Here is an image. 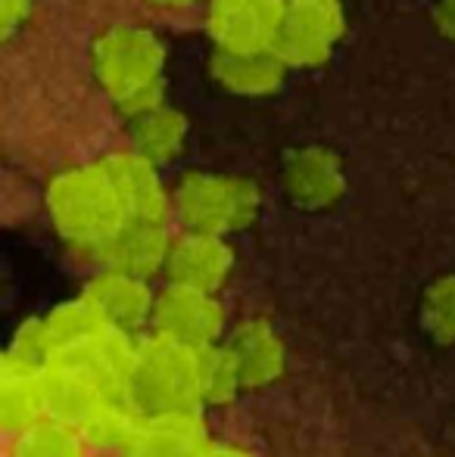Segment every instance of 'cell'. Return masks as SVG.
<instances>
[{
  "instance_id": "1",
  "label": "cell",
  "mask_w": 455,
  "mask_h": 457,
  "mask_svg": "<svg viewBox=\"0 0 455 457\" xmlns=\"http://www.w3.org/2000/svg\"><path fill=\"white\" fill-rule=\"evenodd\" d=\"M165 44L144 25H110L91 47L97 85L125 119L165 103Z\"/></svg>"
},
{
  "instance_id": "2",
  "label": "cell",
  "mask_w": 455,
  "mask_h": 457,
  "mask_svg": "<svg viewBox=\"0 0 455 457\" xmlns=\"http://www.w3.org/2000/svg\"><path fill=\"white\" fill-rule=\"evenodd\" d=\"M44 205L54 230L75 249L94 255L125 224L128 212L104 162L72 165L54 175L44 193Z\"/></svg>"
},
{
  "instance_id": "3",
  "label": "cell",
  "mask_w": 455,
  "mask_h": 457,
  "mask_svg": "<svg viewBox=\"0 0 455 457\" xmlns=\"http://www.w3.org/2000/svg\"><path fill=\"white\" fill-rule=\"evenodd\" d=\"M125 398L144 417L200 414L203 398L197 349H188L159 333L138 339Z\"/></svg>"
},
{
  "instance_id": "4",
  "label": "cell",
  "mask_w": 455,
  "mask_h": 457,
  "mask_svg": "<svg viewBox=\"0 0 455 457\" xmlns=\"http://www.w3.org/2000/svg\"><path fill=\"white\" fill-rule=\"evenodd\" d=\"M178 221L184 230L231 237L247 230L259 218L262 190L256 181L219 171H184L172 193Z\"/></svg>"
},
{
  "instance_id": "5",
  "label": "cell",
  "mask_w": 455,
  "mask_h": 457,
  "mask_svg": "<svg viewBox=\"0 0 455 457\" xmlns=\"http://www.w3.org/2000/svg\"><path fill=\"white\" fill-rule=\"evenodd\" d=\"M343 35V0H287L274 50L291 69H316L331 60Z\"/></svg>"
},
{
  "instance_id": "6",
  "label": "cell",
  "mask_w": 455,
  "mask_h": 457,
  "mask_svg": "<svg viewBox=\"0 0 455 457\" xmlns=\"http://www.w3.org/2000/svg\"><path fill=\"white\" fill-rule=\"evenodd\" d=\"M150 327L159 337H169L175 343L188 345V349L200 352L222 343V337H225V308L215 299V293L165 283V289L156 293Z\"/></svg>"
},
{
  "instance_id": "7",
  "label": "cell",
  "mask_w": 455,
  "mask_h": 457,
  "mask_svg": "<svg viewBox=\"0 0 455 457\" xmlns=\"http://www.w3.org/2000/svg\"><path fill=\"white\" fill-rule=\"evenodd\" d=\"M281 181L284 193L297 209L303 212H324L334 209L346 193V171L343 159L331 146L306 144L284 156L281 165Z\"/></svg>"
},
{
  "instance_id": "8",
  "label": "cell",
  "mask_w": 455,
  "mask_h": 457,
  "mask_svg": "<svg viewBox=\"0 0 455 457\" xmlns=\"http://www.w3.org/2000/svg\"><path fill=\"white\" fill-rule=\"evenodd\" d=\"M287 0H209L206 29L215 47H274Z\"/></svg>"
},
{
  "instance_id": "9",
  "label": "cell",
  "mask_w": 455,
  "mask_h": 457,
  "mask_svg": "<svg viewBox=\"0 0 455 457\" xmlns=\"http://www.w3.org/2000/svg\"><path fill=\"white\" fill-rule=\"evenodd\" d=\"M234 271V249L228 237L200 234V230H184L172 240L169 262H165V280L178 287L203 289V293H219Z\"/></svg>"
},
{
  "instance_id": "10",
  "label": "cell",
  "mask_w": 455,
  "mask_h": 457,
  "mask_svg": "<svg viewBox=\"0 0 455 457\" xmlns=\"http://www.w3.org/2000/svg\"><path fill=\"white\" fill-rule=\"evenodd\" d=\"M172 230L165 218H125L113 240L94 255L100 268H115V271H128L150 280L153 274L165 271L172 249Z\"/></svg>"
},
{
  "instance_id": "11",
  "label": "cell",
  "mask_w": 455,
  "mask_h": 457,
  "mask_svg": "<svg viewBox=\"0 0 455 457\" xmlns=\"http://www.w3.org/2000/svg\"><path fill=\"white\" fill-rule=\"evenodd\" d=\"M287 60L274 47H253V50H231L215 47L209 56V75L225 94L259 100L272 96L287 81Z\"/></svg>"
},
{
  "instance_id": "12",
  "label": "cell",
  "mask_w": 455,
  "mask_h": 457,
  "mask_svg": "<svg viewBox=\"0 0 455 457\" xmlns=\"http://www.w3.org/2000/svg\"><path fill=\"white\" fill-rule=\"evenodd\" d=\"M88 302L100 312V318L115 330L138 333L153 320L156 293L150 289V280L115 268H100L81 289Z\"/></svg>"
},
{
  "instance_id": "13",
  "label": "cell",
  "mask_w": 455,
  "mask_h": 457,
  "mask_svg": "<svg viewBox=\"0 0 455 457\" xmlns=\"http://www.w3.org/2000/svg\"><path fill=\"white\" fill-rule=\"evenodd\" d=\"M225 349L234 358L237 370H240L243 389L256 392L265 386L278 383L284 377L287 367V345L281 333L274 330L272 320L265 318H243L228 333Z\"/></svg>"
},
{
  "instance_id": "14",
  "label": "cell",
  "mask_w": 455,
  "mask_h": 457,
  "mask_svg": "<svg viewBox=\"0 0 455 457\" xmlns=\"http://www.w3.org/2000/svg\"><path fill=\"white\" fill-rule=\"evenodd\" d=\"M47 417L44 364L6 352L0 361V423L6 433H25Z\"/></svg>"
},
{
  "instance_id": "15",
  "label": "cell",
  "mask_w": 455,
  "mask_h": 457,
  "mask_svg": "<svg viewBox=\"0 0 455 457\" xmlns=\"http://www.w3.org/2000/svg\"><path fill=\"white\" fill-rule=\"evenodd\" d=\"M110 171L115 190L125 203L128 218H169L172 196L159 178V165L144 159L138 150H119L100 159Z\"/></svg>"
},
{
  "instance_id": "16",
  "label": "cell",
  "mask_w": 455,
  "mask_h": 457,
  "mask_svg": "<svg viewBox=\"0 0 455 457\" xmlns=\"http://www.w3.org/2000/svg\"><path fill=\"white\" fill-rule=\"evenodd\" d=\"M209 448L200 414H165L147 417L119 457H206Z\"/></svg>"
},
{
  "instance_id": "17",
  "label": "cell",
  "mask_w": 455,
  "mask_h": 457,
  "mask_svg": "<svg viewBox=\"0 0 455 457\" xmlns=\"http://www.w3.org/2000/svg\"><path fill=\"white\" fill-rule=\"evenodd\" d=\"M44 395H47V417L72 423L79 429L91 420V414L106 398H113L97 379L60 361L44 364Z\"/></svg>"
},
{
  "instance_id": "18",
  "label": "cell",
  "mask_w": 455,
  "mask_h": 457,
  "mask_svg": "<svg viewBox=\"0 0 455 457\" xmlns=\"http://www.w3.org/2000/svg\"><path fill=\"white\" fill-rule=\"evenodd\" d=\"M190 134V121L181 109L159 103V106L147 109V112L128 119V137H131V150H138L153 165H169L184 153Z\"/></svg>"
},
{
  "instance_id": "19",
  "label": "cell",
  "mask_w": 455,
  "mask_h": 457,
  "mask_svg": "<svg viewBox=\"0 0 455 457\" xmlns=\"http://www.w3.org/2000/svg\"><path fill=\"white\" fill-rule=\"evenodd\" d=\"M13 457H88V439L72 423L44 417L16 436Z\"/></svg>"
},
{
  "instance_id": "20",
  "label": "cell",
  "mask_w": 455,
  "mask_h": 457,
  "mask_svg": "<svg viewBox=\"0 0 455 457\" xmlns=\"http://www.w3.org/2000/svg\"><path fill=\"white\" fill-rule=\"evenodd\" d=\"M197 367H200L203 404H231L243 392L240 370H237V364H234V358H231V352L225 349V343L197 352Z\"/></svg>"
},
{
  "instance_id": "21",
  "label": "cell",
  "mask_w": 455,
  "mask_h": 457,
  "mask_svg": "<svg viewBox=\"0 0 455 457\" xmlns=\"http://www.w3.org/2000/svg\"><path fill=\"white\" fill-rule=\"evenodd\" d=\"M421 330L440 345H455V274H443L421 295Z\"/></svg>"
},
{
  "instance_id": "22",
  "label": "cell",
  "mask_w": 455,
  "mask_h": 457,
  "mask_svg": "<svg viewBox=\"0 0 455 457\" xmlns=\"http://www.w3.org/2000/svg\"><path fill=\"white\" fill-rule=\"evenodd\" d=\"M31 16V0H0V35L10 41Z\"/></svg>"
},
{
  "instance_id": "23",
  "label": "cell",
  "mask_w": 455,
  "mask_h": 457,
  "mask_svg": "<svg viewBox=\"0 0 455 457\" xmlns=\"http://www.w3.org/2000/svg\"><path fill=\"white\" fill-rule=\"evenodd\" d=\"M434 29L443 41L455 44V0H434Z\"/></svg>"
},
{
  "instance_id": "24",
  "label": "cell",
  "mask_w": 455,
  "mask_h": 457,
  "mask_svg": "<svg viewBox=\"0 0 455 457\" xmlns=\"http://www.w3.org/2000/svg\"><path fill=\"white\" fill-rule=\"evenodd\" d=\"M206 457H253V454L243 452V448H237V445H213L206 452Z\"/></svg>"
},
{
  "instance_id": "25",
  "label": "cell",
  "mask_w": 455,
  "mask_h": 457,
  "mask_svg": "<svg viewBox=\"0 0 455 457\" xmlns=\"http://www.w3.org/2000/svg\"><path fill=\"white\" fill-rule=\"evenodd\" d=\"M150 6H159V10H184V6L197 4V0H147Z\"/></svg>"
}]
</instances>
